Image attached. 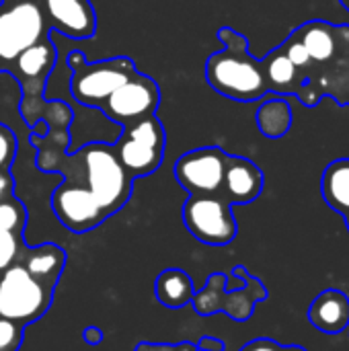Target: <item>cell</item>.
Listing matches in <instances>:
<instances>
[{
  "instance_id": "1",
  "label": "cell",
  "mask_w": 349,
  "mask_h": 351,
  "mask_svg": "<svg viewBox=\"0 0 349 351\" xmlns=\"http://www.w3.org/2000/svg\"><path fill=\"white\" fill-rule=\"evenodd\" d=\"M56 173H62L66 183L84 185L107 216L117 214L132 197L134 179L121 167L113 144L91 142L66 154Z\"/></svg>"
},
{
  "instance_id": "2",
  "label": "cell",
  "mask_w": 349,
  "mask_h": 351,
  "mask_svg": "<svg viewBox=\"0 0 349 351\" xmlns=\"http://www.w3.org/2000/svg\"><path fill=\"white\" fill-rule=\"evenodd\" d=\"M218 39L224 49L214 51L206 60L208 84L239 103H253L269 93L261 60L249 53V41L232 27H220Z\"/></svg>"
},
{
  "instance_id": "3",
  "label": "cell",
  "mask_w": 349,
  "mask_h": 351,
  "mask_svg": "<svg viewBox=\"0 0 349 351\" xmlns=\"http://www.w3.org/2000/svg\"><path fill=\"white\" fill-rule=\"evenodd\" d=\"M72 80H70V93L72 97L93 109H101L103 103L130 78L138 74L136 62L128 56L107 58L99 62H88L82 51L74 49L66 58Z\"/></svg>"
},
{
  "instance_id": "4",
  "label": "cell",
  "mask_w": 349,
  "mask_h": 351,
  "mask_svg": "<svg viewBox=\"0 0 349 351\" xmlns=\"http://www.w3.org/2000/svg\"><path fill=\"white\" fill-rule=\"evenodd\" d=\"M56 62H58L56 43L51 41V37H45L39 43L31 45L29 49H25L6 70V74H10L21 86L23 99L19 103V111L23 115V121L31 130L35 128L37 113L45 105V99H43L45 82L49 74L53 72Z\"/></svg>"
},
{
  "instance_id": "5",
  "label": "cell",
  "mask_w": 349,
  "mask_h": 351,
  "mask_svg": "<svg viewBox=\"0 0 349 351\" xmlns=\"http://www.w3.org/2000/svg\"><path fill=\"white\" fill-rule=\"evenodd\" d=\"M167 148V132L156 115L123 125L113 150L132 179L152 175L160 169Z\"/></svg>"
},
{
  "instance_id": "6",
  "label": "cell",
  "mask_w": 349,
  "mask_h": 351,
  "mask_svg": "<svg viewBox=\"0 0 349 351\" xmlns=\"http://www.w3.org/2000/svg\"><path fill=\"white\" fill-rule=\"evenodd\" d=\"M53 302V288L33 278L21 263L0 274V315L21 325L37 323Z\"/></svg>"
},
{
  "instance_id": "7",
  "label": "cell",
  "mask_w": 349,
  "mask_h": 351,
  "mask_svg": "<svg viewBox=\"0 0 349 351\" xmlns=\"http://www.w3.org/2000/svg\"><path fill=\"white\" fill-rule=\"evenodd\" d=\"M49 37V29L37 0L0 2V72L31 45Z\"/></svg>"
},
{
  "instance_id": "8",
  "label": "cell",
  "mask_w": 349,
  "mask_h": 351,
  "mask_svg": "<svg viewBox=\"0 0 349 351\" xmlns=\"http://www.w3.org/2000/svg\"><path fill=\"white\" fill-rule=\"evenodd\" d=\"M239 278L245 280V284L241 286V290L237 292H228L224 290L226 288V280L228 276L226 274H212L204 286L202 292H195L193 294V308L197 315H214L218 311L230 315L234 321L243 323L247 321L251 315H253V308H255V302L259 300H265L267 298V292L263 288V284L257 280V278H251L243 265L234 267V271Z\"/></svg>"
},
{
  "instance_id": "9",
  "label": "cell",
  "mask_w": 349,
  "mask_h": 351,
  "mask_svg": "<svg viewBox=\"0 0 349 351\" xmlns=\"http://www.w3.org/2000/svg\"><path fill=\"white\" fill-rule=\"evenodd\" d=\"M183 224L204 245L224 247L237 239L239 226L232 206L220 195H189L181 210Z\"/></svg>"
},
{
  "instance_id": "10",
  "label": "cell",
  "mask_w": 349,
  "mask_h": 351,
  "mask_svg": "<svg viewBox=\"0 0 349 351\" xmlns=\"http://www.w3.org/2000/svg\"><path fill=\"white\" fill-rule=\"evenodd\" d=\"M160 105V88L148 74L138 72L134 78L123 82L101 107L103 115L115 123L130 125L144 117L156 115Z\"/></svg>"
},
{
  "instance_id": "11",
  "label": "cell",
  "mask_w": 349,
  "mask_h": 351,
  "mask_svg": "<svg viewBox=\"0 0 349 351\" xmlns=\"http://www.w3.org/2000/svg\"><path fill=\"white\" fill-rule=\"evenodd\" d=\"M228 154L218 146H204L181 154L173 167L177 183L189 195L220 193Z\"/></svg>"
},
{
  "instance_id": "12",
  "label": "cell",
  "mask_w": 349,
  "mask_h": 351,
  "mask_svg": "<svg viewBox=\"0 0 349 351\" xmlns=\"http://www.w3.org/2000/svg\"><path fill=\"white\" fill-rule=\"evenodd\" d=\"M49 204L60 224L76 234L91 232L109 218L95 199V195L84 185L76 183L64 181L62 185H58L51 193Z\"/></svg>"
},
{
  "instance_id": "13",
  "label": "cell",
  "mask_w": 349,
  "mask_h": 351,
  "mask_svg": "<svg viewBox=\"0 0 349 351\" xmlns=\"http://www.w3.org/2000/svg\"><path fill=\"white\" fill-rule=\"evenodd\" d=\"M45 25L70 39H91L97 33V12L91 0H37Z\"/></svg>"
},
{
  "instance_id": "14",
  "label": "cell",
  "mask_w": 349,
  "mask_h": 351,
  "mask_svg": "<svg viewBox=\"0 0 349 351\" xmlns=\"http://www.w3.org/2000/svg\"><path fill=\"white\" fill-rule=\"evenodd\" d=\"M263 191V173L261 169L245 158L228 154L224 167V179L220 187V195L230 204H251Z\"/></svg>"
},
{
  "instance_id": "15",
  "label": "cell",
  "mask_w": 349,
  "mask_h": 351,
  "mask_svg": "<svg viewBox=\"0 0 349 351\" xmlns=\"http://www.w3.org/2000/svg\"><path fill=\"white\" fill-rule=\"evenodd\" d=\"M16 263H21L41 284L56 288L62 278L64 265H66V251L53 243H43L37 247L25 245L23 251L19 253Z\"/></svg>"
},
{
  "instance_id": "16",
  "label": "cell",
  "mask_w": 349,
  "mask_h": 351,
  "mask_svg": "<svg viewBox=\"0 0 349 351\" xmlns=\"http://www.w3.org/2000/svg\"><path fill=\"white\" fill-rule=\"evenodd\" d=\"M309 321L327 335H337L349 327V298L341 290H323L309 308Z\"/></svg>"
},
{
  "instance_id": "17",
  "label": "cell",
  "mask_w": 349,
  "mask_h": 351,
  "mask_svg": "<svg viewBox=\"0 0 349 351\" xmlns=\"http://www.w3.org/2000/svg\"><path fill=\"white\" fill-rule=\"evenodd\" d=\"M294 35L306 47L313 64H327L339 49L337 27L323 23V21H311V23L298 27L294 31Z\"/></svg>"
},
{
  "instance_id": "18",
  "label": "cell",
  "mask_w": 349,
  "mask_h": 351,
  "mask_svg": "<svg viewBox=\"0 0 349 351\" xmlns=\"http://www.w3.org/2000/svg\"><path fill=\"white\" fill-rule=\"evenodd\" d=\"M261 66H263V74H265L269 90L280 93V95H298L302 74L288 60V56L284 53L282 45L276 47L267 58H263Z\"/></svg>"
},
{
  "instance_id": "19",
  "label": "cell",
  "mask_w": 349,
  "mask_h": 351,
  "mask_svg": "<svg viewBox=\"0 0 349 351\" xmlns=\"http://www.w3.org/2000/svg\"><path fill=\"white\" fill-rule=\"evenodd\" d=\"M154 292H156V300L167 306V308H183L193 300L195 288H193V280L187 271L171 267L160 271V276L156 278L154 284Z\"/></svg>"
},
{
  "instance_id": "20",
  "label": "cell",
  "mask_w": 349,
  "mask_h": 351,
  "mask_svg": "<svg viewBox=\"0 0 349 351\" xmlns=\"http://www.w3.org/2000/svg\"><path fill=\"white\" fill-rule=\"evenodd\" d=\"M321 193L327 206L341 216L349 214V158L333 160L321 179Z\"/></svg>"
},
{
  "instance_id": "21",
  "label": "cell",
  "mask_w": 349,
  "mask_h": 351,
  "mask_svg": "<svg viewBox=\"0 0 349 351\" xmlns=\"http://www.w3.org/2000/svg\"><path fill=\"white\" fill-rule=\"evenodd\" d=\"M257 128L259 132L269 138V140H280L284 138L290 128H292V107L286 99L282 97H274V99H265L255 115Z\"/></svg>"
},
{
  "instance_id": "22",
  "label": "cell",
  "mask_w": 349,
  "mask_h": 351,
  "mask_svg": "<svg viewBox=\"0 0 349 351\" xmlns=\"http://www.w3.org/2000/svg\"><path fill=\"white\" fill-rule=\"evenodd\" d=\"M27 226V208L19 197H6L0 202V228L14 234H25Z\"/></svg>"
},
{
  "instance_id": "23",
  "label": "cell",
  "mask_w": 349,
  "mask_h": 351,
  "mask_svg": "<svg viewBox=\"0 0 349 351\" xmlns=\"http://www.w3.org/2000/svg\"><path fill=\"white\" fill-rule=\"evenodd\" d=\"M23 247H25L23 234H14L10 230L0 228V271H4L16 263Z\"/></svg>"
},
{
  "instance_id": "24",
  "label": "cell",
  "mask_w": 349,
  "mask_h": 351,
  "mask_svg": "<svg viewBox=\"0 0 349 351\" xmlns=\"http://www.w3.org/2000/svg\"><path fill=\"white\" fill-rule=\"evenodd\" d=\"M25 325L0 315V351H19L23 346Z\"/></svg>"
},
{
  "instance_id": "25",
  "label": "cell",
  "mask_w": 349,
  "mask_h": 351,
  "mask_svg": "<svg viewBox=\"0 0 349 351\" xmlns=\"http://www.w3.org/2000/svg\"><path fill=\"white\" fill-rule=\"evenodd\" d=\"M282 49H284V53L288 56V60H290L298 70H306V68L313 66V60H311L306 47L302 45V41H300L294 33L282 43Z\"/></svg>"
},
{
  "instance_id": "26",
  "label": "cell",
  "mask_w": 349,
  "mask_h": 351,
  "mask_svg": "<svg viewBox=\"0 0 349 351\" xmlns=\"http://www.w3.org/2000/svg\"><path fill=\"white\" fill-rule=\"evenodd\" d=\"M14 156H16V136L8 125L0 123V173L10 171Z\"/></svg>"
},
{
  "instance_id": "27",
  "label": "cell",
  "mask_w": 349,
  "mask_h": 351,
  "mask_svg": "<svg viewBox=\"0 0 349 351\" xmlns=\"http://www.w3.org/2000/svg\"><path fill=\"white\" fill-rule=\"evenodd\" d=\"M134 351H197L195 343L183 341V343H148L140 341Z\"/></svg>"
},
{
  "instance_id": "28",
  "label": "cell",
  "mask_w": 349,
  "mask_h": 351,
  "mask_svg": "<svg viewBox=\"0 0 349 351\" xmlns=\"http://www.w3.org/2000/svg\"><path fill=\"white\" fill-rule=\"evenodd\" d=\"M284 346L276 343L274 339H253L247 346H243L239 351H282Z\"/></svg>"
},
{
  "instance_id": "29",
  "label": "cell",
  "mask_w": 349,
  "mask_h": 351,
  "mask_svg": "<svg viewBox=\"0 0 349 351\" xmlns=\"http://www.w3.org/2000/svg\"><path fill=\"white\" fill-rule=\"evenodd\" d=\"M14 195V179L10 175V171H2L0 173V202L6 197Z\"/></svg>"
},
{
  "instance_id": "30",
  "label": "cell",
  "mask_w": 349,
  "mask_h": 351,
  "mask_svg": "<svg viewBox=\"0 0 349 351\" xmlns=\"http://www.w3.org/2000/svg\"><path fill=\"white\" fill-rule=\"evenodd\" d=\"M103 339H105L103 329H99V327H95V325L86 327V329L82 331V341H84V343H88V346H101V343H103Z\"/></svg>"
},
{
  "instance_id": "31",
  "label": "cell",
  "mask_w": 349,
  "mask_h": 351,
  "mask_svg": "<svg viewBox=\"0 0 349 351\" xmlns=\"http://www.w3.org/2000/svg\"><path fill=\"white\" fill-rule=\"evenodd\" d=\"M197 346V351H224L226 350V343L218 337H202Z\"/></svg>"
},
{
  "instance_id": "32",
  "label": "cell",
  "mask_w": 349,
  "mask_h": 351,
  "mask_svg": "<svg viewBox=\"0 0 349 351\" xmlns=\"http://www.w3.org/2000/svg\"><path fill=\"white\" fill-rule=\"evenodd\" d=\"M282 351H306L304 348H300V346H284Z\"/></svg>"
},
{
  "instance_id": "33",
  "label": "cell",
  "mask_w": 349,
  "mask_h": 351,
  "mask_svg": "<svg viewBox=\"0 0 349 351\" xmlns=\"http://www.w3.org/2000/svg\"><path fill=\"white\" fill-rule=\"evenodd\" d=\"M339 2H341V6H344V8L349 12V0H339Z\"/></svg>"
},
{
  "instance_id": "34",
  "label": "cell",
  "mask_w": 349,
  "mask_h": 351,
  "mask_svg": "<svg viewBox=\"0 0 349 351\" xmlns=\"http://www.w3.org/2000/svg\"><path fill=\"white\" fill-rule=\"evenodd\" d=\"M0 2H4V4H8V2H19V0H0Z\"/></svg>"
},
{
  "instance_id": "35",
  "label": "cell",
  "mask_w": 349,
  "mask_h": 351,
  "mask_svg": "<svg viewBox=\"0 0 349 351\" xmlns=\"http://www.w3.org/2000/svg\"><path fill=\"white\" fill-rule=\"evenodd\" d=\"M344 218H346V224H348V230H349V214L348 216H344Z\"/></svg>"
},
{
  "instance_id": "36",
  "label": "cell",
  "mask_w": 349,
  "mask_h": 351,
  "mask_svg": "<svg viewBox=\"0 0 349 351\" xmlns=\"http://www.w3.org/2000/svg\"><path fill=\"white\" fill-rule=\"evenodd\" d=\"M0 274H2V271H0Z\"/></svg>"
}]
</instances>
